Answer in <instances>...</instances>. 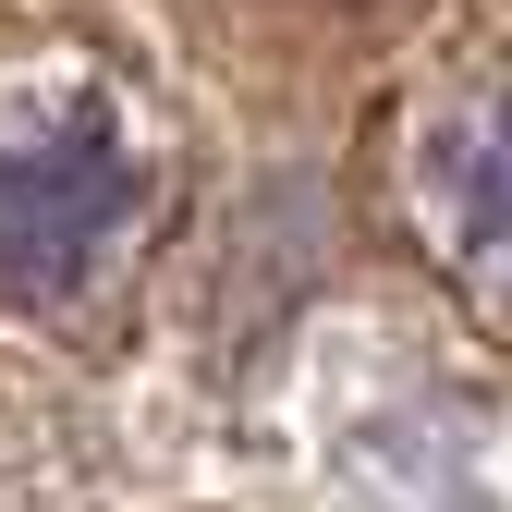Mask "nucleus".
<instances>
[{"label": "nucleus", "mask_w": 512, "mask_h": 512, "mask_svg": "<svg viewBox=\"0 0 512 512\" xmlns=\"http://www.w3.org/2000/svg\"><path fill=\"white\" fill-rule=\"evenodd\" d=\"M171 159L98 74H0V305L37 330L122 317L159 256Z\"/></svg>", "instance_id": "nucleus-1"}, {"label": "nucleus", "mask_w": 512, "mask_h": 512, "mask_svg": "<svg viewBox=\"0 0 512 512\" xmlns=\"http://www.w3.org/2000/svg\"><path fill=\"white\" fill-rule=\"evenodd\" d=\"M378 220L476 330L512 342V13H452L378 98Z\"/></svg>", "instance_id": "nucleus-2"}]
</instances>
